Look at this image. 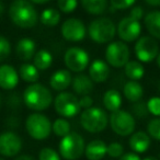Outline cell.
<instances>
[{"instance_id": "cell-35", "label": "cell", "mask_w": 160, "mask_h": 160, "mask_svg": "<svg viewBox=\"0 0 160 160\" xmlns=\"http://www.w3.org/2000/svg\"><path fill=\"white\" fill-rule=\"evenodd\" d=\"M147 108L150 114L156 118H160V97H152L147 102Z\"/></svg>"}, {"instance_id": "cell-28", "label": "cell", "mask_w": 160, "mask_h": 160, "mask_svg": "<svg viewBox=\"0 0 160 160\" xmlns=\"http://www.w3.org/2000/svg\"><path fill=\"white\" fill-rule=\"evenodd\" d=\"M82 8L90 14H102L107 10L108 0H80Z\"/></svg>"}, {"instance_id": "cell-27", "label": "cell", "mask_w": 160, "mask_h": 160, "mask_svg": "<svg viewBox=\"0 0 160 160\" xmlns=\"http://www.w3.org/2000/svg\"><path fill=\"white\" fill-rule=\"evenodd\" d=\"M53 55L47 49H40L35 53L33 57V65L38 70H46L52 66Z\"/></svg>"}, {"instance_id": "cell-42", "label": "cell", "mask_w": 160, "mask_h": 160, "mask_svg": "<svg viewBox=\"0 0 160 160\" xmlns=\"http://www.w3.org/2000/svg\"><path fill=\"white\" fill-rule=\"evenodd\" d=\"M145 1L151 7H160V0H145Z\"/></svg>"}, {"instance_id": "cell-5", "label": "cell", "mask_w": 160, "mask_h": 160, "mask_svg": "<svg viewBox=\"0 0 160 160\" xmlns=\"http://www.w3.org/2000/svg\"><path fill=\"white\" fill-rule=\"evenodd\" d=\"M88 34L93 42L99 44L111 42L116 34V27L109 18H99L93 20L88 27Z\"/></svg>"}, {"instance_id": "cell-34", "label": "cell", "mask_w": 160, "mask_h": 160, "mask_svg": "<svg viewBox=\"0 0 160 160\" xmlns=\"http://www.w3.org/2000/svg\"><path fill=\"white\" fill-rule=\"evenodd\" d=\"M38 160H60V155L53 148L45 147L41 149L38 153Z\"/></svg>"}, {"instance_id": "cell-40", "label": "cell", "mask_w": 160, "mask_h": 160, "mask_svg": "<svg viewBox=\"0 0 160 160\" xmlns=\"http://www.w3.org/2000/svg\"><path fill=\"white\" fill-rule=\"evenodd\" d=\"M79 104L81 109H89L93 104V100L90 96H82V98L79 99Z\"/></svg>"}, {"instance_id": "cell-23", "label": "cell", "mask_w": 160, "mask_h": 160, "mask_svg": "<svg viewBox=\"0 0 160 160\" xmlns=\"http://www.w3.org/2000/svg\"><path fill=\"white\" fill-rule=\"evenodd\" d=\"M123 94L129 102H138L144 96V89L142 86L138 81L135 80H129L124 85L123 88Z\"/></svg>"}, {"instance_id": "cell-39", "label": "cell", "mask_w": 160, "mask_h": 160, "mask_svg": "<svg viewBox=\"0 0 160 160\" xmlns=\"http://www.w3.org/2000/svg\"><path fill=\"white\" fill-rule=\"evenodd\" d=\"M129 17L137 21H140L142 19V17H144V10H142V8L139 7V6L133 7L131 12H129Z\"/></svg>"}, {"instance_id": "cell-44", "label": "cell", "mask_w": 160, "mask_h": 160, "mask_svg": "<svg viewBox=\"0 0 160 160\" xmlns=\"http://www.w3.org/2000/svg\"><path fill=\"white\" fill-rule=\"evenodd\" d=\"M32 3H36V5H44V3H47L49 0H30Z\"/></svg>"}, {"instance_id": "cell-1", "label": "cell", "mask_w": 160, "mask_h": 160, "mask_svg": "<svg viewBox=\"0 0 160 160\" xmlns=\"http://www.w3.org/2000/svg\"><path fill=\"white\" fill-rule=\"evenodd\" d=\"M8 14L12 23L21 29H31L38 21V11L30 0H13Z\"/></svg>"}, {"instance_id": "cell-31", "label": "cell", "mask_w": 160, "mask_h": 160, "mask_svg": "<svg viewBox=\"0 0 160 160\" xmlns=\"http://www.w3.org/2000/svg\"><path fill=\"white\" fill-rule=\"evenodd\" d=\"M147 133L151 138L160 142V118H155L149 121L147 125Z\"/></svg>"}, {"instance_id": "cell-46", "label": "cell", "mask_w": 160, "mask_h": 160, "mask_svg": "<svg viewBox=\"0 0 160 160\" xmlns=\"http://www.w3.org/2000/svg\"><path fill=\"white\" fill-rule=\"evenodd\" d=\"M142 160H159V159L157 157H155V156H148V157H145Z\"/></svg>"}, {"instance_id": "cell-36", "label": "cell", "mask_w": 160, "mask_h": 160, "mask_svg": "<svg viewBox=\"0 0 160 160\" xmlns=\"http://www.w3.org/2000/svg\"><path fill=\"white\" fill-rule=\"evenodd\" d=\"M108 155L112 158H120L124 155V147L120 142H111L108 145Z\"/></svg>"}, {"instance_id": "cell-47", "label": "cell", "mask_w": 160, "mask_h": 160, "mask_svg": "<svg viewBox=\"0 0 160 160\" xmlns=\"http://www.w3.org/2000/svg\"><path fill=\"white\" fill-rule=\"evenodd\" d=\"M156 62H157V66L159 67V69H160V52H159V54H158L157 58H156Z\"/></svg>"}, {"instance_id": "cell-43", "label": "cell", "mask_w": 160, "mask_h": 160, "mask_svg": "<svg viewBox=\"0 0 160 160\" xmlns=\"http://www.w3.org/2000/svg\"><path fill=\"white\" fill-rule=\"evenodd\" d=\"M14 160H36V159L30 155H21V156H18Z\"/></svg>"}, {"instance_id": "cell-38", "label": "cell", "mask_w": 160, "mask_h": 160, "mask_svg": "<svg viewBox=\"0 0 160 160\" xmlns=\"http://www.w3.org/2000/svg\"><path fill=\"white\" fill-rule=\"evenodd\" d=\"M133 113L134 115H136L139 118H145L147 116V114L149 113L148 108H147V103L145 104L144 102H136V104L133 107Z\"/></svg>"}, {"instance_id": "cell-21", "label": "cell", "mask_w": 160, "mask_h": 160, "mask_svg": "<svg viewBox=\"0 0 160 160\" xmlns=\"http://www.w3.org/2000/svg\"><path fill=\"white\" fill-rule=\"evenodd\" d=\"M72 89L80 96H89L93 90V81L87 75L80 73L72 79Z\"/></svg>"}, {"instance_id": "cell-6", "label": "cell", "mask_w": 160, "mask_h": 160, "mask_svg": "<svg viewBox=\"0 0 160 160\" xmlns=\"http://www.w3.org/2000/svg\"><path fill=\"white\" fill-rule=\"evenodd\" d=\"M25 129L33 139H46L52 133V123L46 115L32 113L25 121Z\"/></svg>"}, {"instance_id": "cell-26", "label": "cell", "mask_w": 160, "mask_h": 160, "mask_svg": "<svg viewBox=\"0 0 160 160\" xmlns=\"http://www.w3.org/2000/svg\"><path fill=\"white\" fill-rule=\"evenodd\" d=\"M124 72L131 80H140L145 75V68L139 60H129L124 66Z\"/></svg>"}, {"instance_id": "cell-15", "label": "cell", "mask_w": 160, "mask_h": 160, "mask_svg": "<svg viewBox=\"0 0 160 160\" xmlns=\"http://www.w3.org/2000/svg\"><path fill=\"white\" fill-rule=\"evenodd\" d=\"M19 83V73L11 65L0 66V88L3 90H12Z\"/></svg>"}, {"instance_id": "cell-29", "label": "cell", "mask_w": 160, "mask_h": 160, "mask_svg": "<svg viewBox=\"0 0 160 160\" xmlns=\"http://www.w3.org/2000/svg\"><path fill=\"white\" fill-rule=\"evenodd\" d=\"M40 21L45 27H56L60 21V12L55 8H47L42 11Z\"/></svg>"}, {"instance_id": "cell-10", "label": "cell", "mask_w": 160, "mask_h": 160, "mask_svg": "<svg viewBox=\"0 0 160 160\" xmlns=\"http://www.w3.org/2000/svg\"><path fill=\"white\" fill-rule=\"evenodd\" d=\"M135 55L140 62H150L159 54V45L152 36H140L134 47Z\"/></svg>"}, {"instance_id": "cell-17", "label": "cell", "mask_w": 160, "mask_h": 160, "mask_svg": "<svg viewBox=\"0 0 160 160\" xmlns=\"http://www.w3.org/2000/svg\"><path fill=\"white\" fill-rule=\"evenodd\" d=\"M128 144L131 149L136 153H144L148 150L151 144V137L148 133H145L142 131L135 132L131 135L128 140Z\"/></svg>"}, {"instance_id": "cell-12", "label": "cell", "mask_w": 160, "mask_h": 160, "mask_svg": "<svg viewBox=\"0 0 160 160\" xmlns=\"http://www.w3.org/2000/svg\"><path fill=\"white\" fill-rule=\"evenodd\" d=\"M116 33L118 38L125 43H131L138 40L142 33V24L139 21L131 18V17H125L118 22L116 27Z\"/></svg>"}, {"instance_id": "cell-37", "label": "cell", "mask_w": 160, "mask_h": 160, "mask_svg": "<svg viewBox=\"0 0 160 160\" xmlns=\"http://www.w3.org/2000/svg\"><path fill=\"white\" fill-rule=\"evenodd\" d=\"M135 2H136V0H110L112 9H115V10L128 9V8H131Z\"/></svg>"}, {"instance_id": "cell-14", "label": "cell", "mask_w": 160, "mask_h": 160, "mask_svg": "<svg viewBox=\"0 0 160 160\" xmlns=\"http://www.w3.org/2000/svg\"><path fill=\"white\" fill-rule=\"evenodd\" d=\"M22 149V139L13 132L0 134V155L3 157H14Z\"/></svg>"}, {"instance_id": "cell-3", "label": "cell", "mask_w": 160, "mask_h": 160, "mask_svg": "<svg viewBox=\"0 0 160 160\" xmlns=\"http://www.w3.org/2000/svg\"><path fill=\"white\" fill-rule=\"evenodd\" d=\"M80 124L85 131L89 133H100L107 128L109 124V116L104 110L91 107L82 111L80 115Z\"/></svg>"}, {"instance_id": "cell-22", "label": "cell", "mask_w": 160, "mask_h": 160, "mask_svg": "<svg viewBox=\"0 0 160 160\" xmlns=\"http://www.w3.org/2000/svg\"><path fill=\"white\" fill-rule=\"evenodd\" d=\"M144 24L150 36L160 40V11L153 10L145 16Z\"/></svg>"}, {"instance_id": "cell-7", "label": "cell", "mask_w": 160, "mask_h": 160, "mask_svg": "<svg viewBox=\"0 0 160 160\" xmlns=\"http://www.w3.org/2000/svg\"><path fill=\"white\" fill-rule=\"evenodd\" d=\"M109 124L116 135L123 137L132 135L136 127L135 118L133 114L121 109L112 112L109 118Z\"/></svg>"}, {"instance_id": "cell-48", "label": "cell", "mask_w": 160, "mask_h": 160, "mask_svg": "<svg viewBox=\"0 0 160 160\" xmlns=\"http://www.w3.org/2000/svg\"><path fill=\"white\" fill-rule=\"evenodd\" d=\"M0 104H1V94H0Z\"/></svg>"}, {"instance_id": "cell-25", "label": "cell", "mask_w": 160, "mask_h": 160, "mask_svg": "<svg viewBox=\"0 0 160 160\" xmlns=\"http://www.w3.org/2000/svg\"><path fill=\"white\" fill-rule=\"evenodd\" d=\"M19 76L25 82L35 83L40 79V71L33 64L24 62L19 68Z\"/></svg>"}, {"instance_id": "cell-41", "label": "cell", "mask_w": 160, "mask_h": 160, "mask_svg": "<svg viewBox=\"0 0 160 160\" xmlns=\"http://www.w3.org/2000/svg\"><path fill=\"white\" fill-rule=\"evenodd\" d=\"M118 160H142V158L136 152H126L122 157H120Z\"/></svg>"}, {"instance_id": "cell-16", "label": "cell", "mask_w": 160, "mask_h": 160, "mask_svg": "<svg viewBox=\"0 0 160 160\" xmlns=\"http://www.w3.org/2000/svg\"><path fill=\"white\" fill-rule=\"evenodd\" d=\"M110 76V67L102 59H94L89 67V77L96 83L105 82Z\"/></svg>"}, {"instance_id": "cell-20", "label": "cell", "mask_w": 160, "mask_h": 160, "mask_svg": "<svg viewBox=\"0 0 160 160\" xmlns=\"http://www.w3.org/2000/svg\"><path fill=\"white\" fill-rule=\"evenodd\" d=\"M108 152V146L103 140H91L86 146L85 155L88 160H101Z\"/></svg>"}, {"instance_id": "cell-24", "label": "cell", "mask_w": 160, "mask_h": 160, "mask_svg": "<svg viewBox=\"0 0 160 160\" xmlns=\"http://www.w3.org/2000/svg\"><path fill=\"white\" fill-rule=\"evenodd\" d=\"M103 104L105 109L110 112H115L120 110L122 105V96L115 89H110L103 96Z\"/></svg>"}, {"instance_id": "cell-8", "label": "cell", "mask_w": 160, "mask_h": 160, "mask_svg": "<svg viewBox=\"0 0 160 160\" xmlns=\"http://www.w3.org/2000/svg\"><path fill=\"white\" fill-rule=\"evenodd\" d=\"M54 108L57 114L65 118H75L80 113L79 99L71 92L62 91L54 100Z\"/></svg>"}, {"instance_id": "cell-49", "label": "cell", "mask_w": 160, "mask_h": 160, "mask_svg": "<svg viewBox=\"0 0 160 160\" xmlns=\"http://www.w3.org/2000/svg\"><path fill=\"white\" fill-rule=\"evenodd\" d=\"M0 160H5V159H2V158H1V157H0Z\"/></svg>"}, {"instance_id": "cell-33", "label": "cell", "mask_w": 160, "mask_h": 160, "mask_svg": "<svg viewBox=\"0 0 160 160\" xmlns=\"http://www.w3.org/2000/svg\"><path fill=\"white\" fill-rule=\"evenodd\" d=\"M11 54V44L3 35H0V62L6 60Z\"/></svg>"}, {"instance_id": "cell-45", "label": "cell", "mask_w": 160, "mask_h": 160, "mask_svg": "<svg viewBox=\"0 0 160 160\" xmlns=\"http://www.w3.org/2000/svg\"><path fill=\"white\" fill-rule=\"evenodd\" d=\"M3 12H5V5L2 3V1L0 0V18L2 17Z\"/></svg>"}, {"instance_id": "cell-9", "label": "cell", "mask_w": 160, "mask_h": 160, "mask_svg": "<svg viewBox=\"0 0 160 160\" xmlns=\"http://www.w3.org/2000/svg\"><path fill=\"white\" fill-rule=\"evenodd\" d=\"M129 48L123 41H115L108 45L105 49V59L110 66L122 68L129 62Z\"/></svg>"}, {"instance_id": "cell-50", "label": "cell", "mask_w": 160, "mask_h": 160, "mask_svg": "<svg viewBox=\"0 0 160 160\" xmlns=\"http://www.w3.org/2000/svg\"><path fill=\"white\" fill-rule=\"evenodd\" d=\"M159 92H160V85H159Z\"/></svg>"}, {"instance_id": "cell-18", "label": "cell", "mask_w": 160, "mask_h": 160, "mask_svg": "<svg viewBox=\"0 0 160 160\" xmlns=\"http://www.w3.org/2000/svg\"><path fill=\"white\" fill-rule=\"evenodd\" d=\"M71 82H72V77H71L70 71L67 69L56 70L49 79V85H51L52 89L60 92L67 89Z\"/></svg>"}, {"instance_id": "cell-32", "label": "cell", "mask_w": 160, "mask_h": 160, "mask_svg": "<svg viewBox=\"0 0 160 160\" xmlns=\"http://www.w3.org/2000/svg\"><path fill=\"white\" fill-rule=\"evenodd\" d=\"M58 9L64 13H71L78 6V0H58Z\"/></svg>"}, {"instance_id": "cell-13", "label": "cell", "mask_w": 160, "mask_h": 160, "mask_svg": "<svg viewBox=\"0 0 160 160\" xmlns=\"http://www.w3.org/2000/svg\"><path fill=\"white\" fill-rule=\"evenodd\" d=\"M86 25L77 18H69L62 24V35L69 42H80L86 36Z\"/></svg>"}, {"instance_id": "cell-2", "label": "cell", "mask_w": 160, "mask_h": 160, "mask_svg": "<svg viewBox=\"0 0 160 160\" xmlns=\"http://www.w3.org/2000/svg\"><path fill=\"white\" fill-rule=\"evenodd\" d=\"M23 101L30 110L40 112L47 110L51 107L53 96L48 88L35 82L25 88L23 92Z\"/></svg>"}, {"instance_id": "cell-30", "label": "cell", "mask_w": 160, "mask_h": 160, "mask_svg": "<svg viewBox=\"0 0 160 160\" xmlns=\"http://www.w3.org/2000/svg\"><path fill=\"white\" fill-rule=\"evenodd\" d=\"M52 131L56 136L62 138L70 133V124L65 118H59L54 121V123L52 124Z\"/></svg>"}, {"instance_id": "cell-11", "label": "cell", "mask_w": 160, "mask_h": 160, "mask_svg": "<svg viewBox=\"0 0 160 160\" xmlns=\"http://www.w3.org/2000/svg\"><path fill=\"white\" fill-rule=\"evenodd\" d=\"M89 55L85 49L80 47H70L66 51L64 62L68 70L73 72H81L89 65Z\"/></svg>"}, {"instance_id": "cell-4", "label": "cell", "mask_w": 160, "mask_h": 160, "mask_svg": "<svg viewBox=\"0 0 160 160\" xmlns=\"http://www.w3.org/2000/svg\"><path fill=\"white\" fill-rule=\"evenodd\" d=\"M85 139L78 133H69L62 138L58 145L59 155L65 160L79 159L85 152Z\"/></svg>"}, {"instance_id": "cell-19", "label": "cell", "mask_w": 160, "mask_h": 160, "mask_svg": "<svg viewBox=\"0 0 160 160\" xmlns=\"http://www.w3.org/2000/svg\"><path fill=\"white\" fill-rule=\"evenodd\" d=\"M36 53V44L29 38H23L18 42L16 46V54L19 59L29 62L34 57Z\"/></svg>"}]
</instances>
